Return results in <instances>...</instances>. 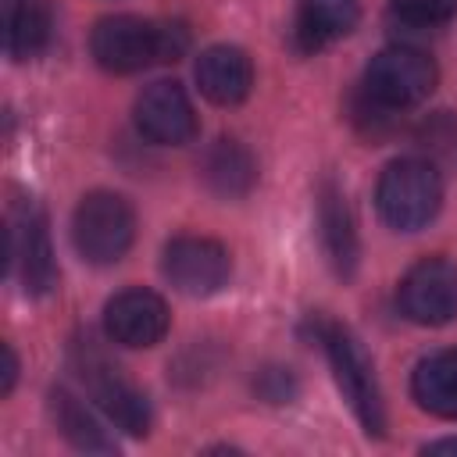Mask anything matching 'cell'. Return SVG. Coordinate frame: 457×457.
Returning a JSON list of instances; mask_svg holds the SVG:
<instances>
[{
	"label": "cell",
	"instance_id": "obj_8",
	"mask_svg": "<svg viewBox=\"0 0 457 457\" xmlns=\"http://www.w3.org/2000/svg\"><path fill=\"white\" fill-rule=\"evenodd\" d=\"M396 307L407 321L436 328L457 318V261L421 257L396 286Z\"/></svg>",
	"mask_w": 457,
	"mask_h": 457
},
{
	"label": "cell",
	"instance_id": "obj_20",
	"mask_svg": "<svg viewBox=\"0 0 457 457\" xmlns=\"http://www.w3.org/2000/svg\"><path fill=\"white\" fill-rule=\"evenodd\" d=\"M0 353H4V368H0V396H11V389H14V382H18V357H14V346H11V343H4Z\"/></svg>",
	"mask_w": 457,
	"mask_h": 457
},
{
	"label": "cell",
	"instance_id": "obj_9",
	"mask_svg": "<svg viewBox=\"0 0 457 457\" xmlns=\"http://www.w3.org/2000/svg\"><path fill=\"white\" fill-rule=\"evenodd\" d=\"M164 278L186 296H211L232 275V257L218 239L207 236H175L161 253Z\"/></svg>",
	"mask_w": 457,
	"mask_h": 457
},
{
	"label": "cell",
	"instance_id": "obj_19",
	"mask_svg": "<svg viewBox=\"0 0 457 457\" xmlns=\"http://www.w3.org/2000/svg\"><path fill=\"white\" fill-rule=\"evenodd\" d=\"M393 14L414 29H436L457 18V0H393Z\"/></svg>",
	"mask_w": 457,
	"mask_h": 457
},
{
	"label": "cell",
	"instance_id": "obj_12",
	"mask_svg": "<svg viewBox=\"0 0 457 457\" xmlns=\"http://www.w3.org/2000/svg\"><path fill=\"white\" fill-rule=\"evenodd\" d=\"M196 86L200 93L218 104V107H236L250 96L253 89V61L246 57V50L239 46H228V43H218V46H207L200 57H196Z\"/></svg>",
	"mask_w": 457,
	"mask_h": 457
},
{
	"label": "cell",
	"instance_id": "obj_16",
	"mask_svg": "<svg viewBox=\"0 0 457 457\" xmlns=\"http://www.w3.org/2000/svg\"><path fill=\"white\" fill-rule=\"evenodd\" d=\"M411 396L436 418H457V346L418 361L411 375Z\"/></svg>",
	"mask_w": 457,
	"mask_h": 457
},
{
	"label": "cell",
	"instance_id": "obj_15",
	"mask_svg": "<svg viewBox=\"0 0 457 457\" xmlns=\"http://www.w3.org/2000/svg\"><path fill=\"white\" fill-rule=\"evenodd\" d=\"M46 411H50V421L54 428L75 446V450H86V453H114L118 443L107 436V428L96 421V414L64 386H54L46 393Z\"/></svg>",
	"mask_w": 457,
	"mask_h": 457
},
{
	"label": "cell",
	"instance_id": "obj_21",
	"mask_svg": "<svg viewBox=\"0 0 457 457\" xmlns=\"http://www.w3.org/2000/svg\"><path fill=\"white\" fill-rule=\"evenodd\" d=\"M425 453H457V436H450V439H436V443H425Z\"/></svg>",
	"mask_w": 457,
	"mask_h": 457
},
{
	"label": "cell",
	"instance_id": "obj_2",
	"mask_svg": "<svg viewBox=\"0 0 457 457\" xmlns=\"http://www.w3.org/2000/svg\"><path fill=\"white\" fill-rule=\"evenodd\" d=\"M68 361H71V371L79 375V382L86 386L89 400L107 414L111 425H118L129 436L150 432V421H154L150 400L93 339H71Z\"/></svg>",
	"mask_w": 457,
	"mask_h": 457
},
{
	"label": "cell",
	"instance_id": "obj_7",
	"mask_svg": "<svg viewBox=\"0 0 457 457\" xmlns=\"http://www.w3.org/2000/svg\"><path fill=\"white\" fill-rule=\"evenodd\" d=\"M7 264L29 296H46L57 286V261L46 232V214L32 200H18L7 211Z\"/></svg>",
	"mask_w": 457,
	"mask_h": 457
},
{
	"label": "cell",
	"instance_id": "obj_18",
	"mask_svg": "<svg viewBox=\"0 0 457 457\" xmlns=\"http://www.w3.org/2000/svg\"><path fill=\"white\" fill-rule=\"evenodd\" d=\"M4 11V50L11 61H29L50 43L46 0H0Z\"/></svg>",
	"mask_w": 457,
	"mask_h": 457
},
{
	"label": "cell",
	"instance_id": "obj_14",
	"mask_svg": "<svg viewBox=\"0 0 457 457\" xmlns=\"http://www.w3.org/2000/svg\"><path fill=\"white\" fill-rule=\"evenodd\" d=\"M357 21H361V0H300L293 21V43L303 54H314L350 36Z\"/></svg>",
	"mask_w": 457,
	"mask_h": 457
},
{
	"label": "cell",
	"instance_id": "obj_6",
	"mask_svg": "<svg viewBox=\"0 0 457 457\" xmlns=\"http://www.w3.org/2000/svg\"><path fill=\"white\" fill-rule=\"evenodd\" d=\"M439 71L428 54L414 46H386L364 68V96L382 111H407L432 96Z\"/></svg>",
	"mask_w": 457,
	"mask_h": 457
},
{
	"label": "cell",
	"instance_id": "obj_5",
	"mask_svg": "<svg viewBox=\"0 0 457 457\" xmlns=\"http://www.w3.org/2000/svg\"><path fill=\"white\" fill-rule=\"evenodd\" d=\"M318 339L325 346L332 378H336L343 400L350 403L353 418L361 421V428L368 436H382L386 432V403H382V389H378V378H375L368 353L361 350V343L343 325H321Z\"/></svg>",
	"mask_w": 457,
	"mask_h": 457
},
{
	"label": "cell",
	"instance_id": "obj_4",
	"mask_svg": "<svg viewBox=\"0 0 457 457\" xmlns=\"http://www.w3.org/2000/svg\"><path fill=\"white\" fill-rule=\"evenodd\" d=\"M136 239V211L121 193L93 189L71 214V243L86 264H118Z\"/></svg>",
	"mask_w": 457,
	"mask_h": 457
},
{
	"label": "cell",
	"instance_id": "obj_10",
	"mask_svg": "<svg viewBox=\"0 0 457 457\" xmlns=\"http://www.w3.org/2000/svg\"><path fill=\"white\" fill-rule=\"evenodd\" d=\"M132 118H136L139 136L157 143V146H186L200 132V121H196L189 93L179 82H171V79L150 82L136 96Z\"/></svg>",
	"mask_w": 457,
	"mask_h": 457
},
{
	"label": "cell",
	"instance_id": "obj_1",
	"mask_svg": "<svg viewBox=\"0 0 457 457\" xmlns=\"http://www.w3.org/2000/svg\"><path fill=\"white\" fill-rule=\"evenodd\" d=\"M189 46V32L179 21H154L139 14H111L93 25L89 50L104 71L132 75L154 64L179 61Z\"/></svg>",
	"mask_w": 457,
	"mask_h": 457
},
{
	"label": "cell",
	"instance_id": "obj_17",
	"mask_svg": "<svg viewBox=\"0 0 457 457\" xmlns=\"http://www.w3.org/2000/svg\"><path fill=\"white\" fill-rule=\"evenodd\" d=\"M200 175L218 196H246L257 182V161L239 139H218L207 146Z\"/></svg>",
	"mask_w": 457,
	"mask_h": 457
},
{
	"label": "cell",
	"instance_id": "obj_11",
	"mask_svg": "<svg viewBox=\"0 0 457 457\" xmlns=\"http://www.w3.org/2000/svg\"><path fill=\"white\" fill-rule=\"evenodd\" d=\"M168 328H171V311L164 296H157L154 289L132 286L114 293L104 303V332L118 346H129V350L157 346L168 336Z\"/></svg>",
	"mask_w": 457,
	"mask_h": 457
},
{
	"label": "cell",
	"instance_id": "obj_13",
	"mask_svg": "<svg viewBox=\"0 0 457 457\" xmlns=\"http://www.w3.org/2000/svg\"><path fill=\"white\" fill-rule=\"evenodd\" d=\"M318 232H321V246H325L332 271L339 278H350L357 271L361 243H357V225H353L346 193L336 182H325L318 193Z\"/></svg>",
	"mask_w": 457,
	"mask_h": 457
},
{
	"label": "cell",
	"instance_id": "obj_3",
	"mask_svg": "<svg viewBox=\"0 0 457 457\" xmlns=\"http://www.w3.org/2000/svg\"><path fill=\"white\" fill-rule=\"evenodd\" d=\"M375 207L389 228L418 232L443 207V179L421 157L389 161L378 175V186H375Z\"/></svg>",
	"mask_w": 457,
	"mask_h": 457
}]
</instances>
